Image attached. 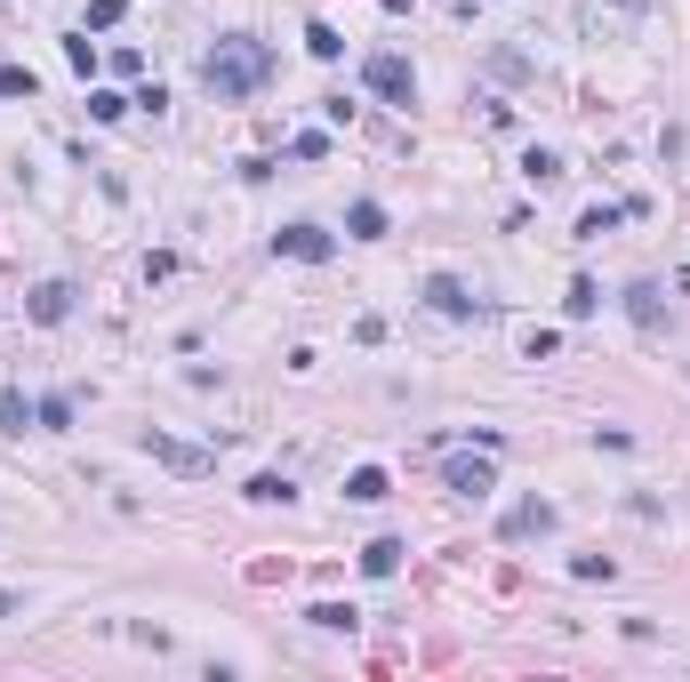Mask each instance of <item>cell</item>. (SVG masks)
I'll use <instances>...</instances> for the list:
<instances>
[{"label": "cell", "mask_w": 690, "mask_h": 682, "mask_svg": "<svg viewBox=\"0 0 690 682\" xmlns=\"http://www.w3.org/2000/svg\"><path fill=\"white\" fill-rule=\"evenodd\" d=\"M137 442H145V458H153V466L186 473V482H201V473L217 466V450H193V442H177V433H137Z\"/></svg>", "instance_id": "obj_4"}, {"label": "cell", "mask_w": 690, "mask_h": 682, "mask_svg": "<svg viewBox=\"0 0 690 682\" xmlns=\"http://www.w3.org/2000/svg\"><path fill=\"white\" fill-rule=\"evenodd\" d=\"M562 305H571V321H586V314L602 305V289H595V281H571V298H562Z\"/></svg>", "instance_id": "obj_22"}, {"label": "cell", "mask_w": 690, "mask_h": 682, "mask_svg": "<svg viewBox=\"0 0 690 682\" xmlns=\"http://www.w3.org/2000/svg\"><path fill=\"white\" fill-rule=\"evenodd\" d=\"M16 610H25V594H16V586H0V627H9Z\"/></svg>", "instance_id": "obj_26"}, {"label": "cell", "mask_w": 690, "mask_h": 682, "mask_svg": "<svg viewBox=\"0 0 690 682\" xmlns=\"http://www.w3.org/2000/svg\"><path fill=\"white\" fill-rule=\"evenodd\" d=\"M73 298H80L73 281H40L33 298H25V321H33V329H56V321L73 314Z\"/></svg>", "instance_id": "obj_8"}, {"label": "cell", "mask_w": 690, "mask_h": 682, "mask_svg": "<svg viewBox=\"0 0 690 682\" xmlns=\"http://www.w3.org/2000/svg\"><path fill=\"white\" fill-rule=\"evenodd\" d=\"M442 482H450L458 498H490V490H498V450H482V458H474V450L442 458Z\"/></svg>", "instance_id": "obj_3"}, {"label": "cell", "mask_w": 690, "mask_h": 682, "mask_svg": "<svg viewBox=\"0 0 690 682\" xmlns=\"http://www.w3.org/2000/svg\"><path fill=\"white\" fill-rule=\"evenodd\" d=\"M401 554H410L401 539H370V546H361V578H394V570H401Z\"/></svg>", "instance_id": "obj_9"}, {"label": "cell", "mask_w": 690, "mask_h": 682, "mask_svg": "<svg viewBox=\"0 0 690 682\" xmlns=\"http://www.w3.org/2000/svg\"><path fill=\"white\" fill-rule=\"evenodd\" d=\"M618 9H626V16H642V9H651V0H618Z\"/></svg>", "instance_id": "obj_27"}, {"label": "cell", "mask_w": 690, "mask_h": 682, "mask_svg": "<svg viewBox=\"0 0 690 682\" xmlns=\"http://www.w3.org/2000/svg\"><path fill=\"white\" fill-rule=\"evenodd\" d=\"M659 298H666L659 281H635V289H626V314H635L642 329H659V321H666V305H659Z\"/></svg>", "instance_id": "obj_10"}, {"label": "cell", "mask_w": 690, "mask_h": 682, "mask_svg": "<svg viewBox=\"0 0 690 682\" xmlns=\"http://www.w3.org/2000/svg\"><path fill=\"white\" fill-rule=\"evenodd\" d=\"M129 16V0H89V33H105V25H120Z\"/></svg>", "instance_id": "obj_23"}, {"label": "cell", "mask_w": 690, "mask_h": 682, "mask_svg": "<svg viewBox=\"0 0 690 682\" xmlns=\"http://www.w3.org/2000/svg\"><path fill=\"white\" fill-rule=\"evenodd\" d=\"M345 225H354V241H385V210H378V201H354Z\"/></svg>", "instance_id": "obj_17"}, {"label": "cell", "mask_w": 690, "mask_h": 682, "mask_svg": "<svg viewBox=\"0 0 690 682\" xmlns=\"http://www.w3.org/2000/svg\"><path fill=\"white\" fill-rule=\"evenodd\" d=\"M522 177H531V185H562V153L531 144V153H522Z\"/></svg>", "instance_id": "obj_16"}, {"label": "cell", "mask_w": 690, "mask_h": 682, "mask_svg": "<svg viewBox=\"0 0 690 682\" xmlns=\"http://www.w3.org/2000/svg\"><path fill=\"white\" fill-rule=\"evenodd\" d=\"M33 426H40V433H65V426H73V394H40V402H33Z\"/></svg>", "instance_id": "obj_13"}, {"label": "cell", "mask_w": 690, "mask_h": 682, "mask_svg": "<svg viewBox=\"0 0 690 682\" xmlns=\"http://www.w3.org/2000/svg\"><path fill=\"white\" fill-rule=\"evenodd\" d=\"M361 89H370V97H385V105H410V97H418V73H410V56L378 49L370 65H361Z\"/></svg>", "instance_id": "obj_2"}, {"label": "cell", "mask_w": 690, "mask_h": 682, "mask_svg": "<svg viewBox=\"0 0 690 682\" xmlns=\"http://www.w3.org/2000/svg\"><path fill=\"white\" fill-rule=\"evenodd\" d=\"M273 257H297V265H330V257H337V241L321 233V225H281V233H273Z\"/></svg>", "instance_id": "obj_6"}, {"label": "cell", "mask_w": 690, "mask_h": 682, "mask_svg": "<svg viewBox=\"0 0 690 682\" xmlns=\"http://www.w3.org/2000/svg\"><path fill=\"white\" fill-rule=\"evenodd\" d=\"M33 426V402H25V386H0V433H25Z\"/></svg>", "instance_id": "obj_15"}, {"label": "cell", "mask_w": 690, "mask_h": 682, "mask_svg": "<svg viewBox=\"0 0 690 682\" xmlns=\"http://www.w3.org/2000/svg\"><path fill=\"white\" fill-rule=\"evenodd\" d=\"M33 89H40V80L25 65H0V97H33Z\"/></svg>", "instance_id": "obj_24"}, {"label": "cell", "mask_w": 690, "mask_h": 682, "mask_svg": "<svg viewBox=\"0 0 690 682\" xmlns=\"http://www.w3.org/2000/svg\"><path fill=\"white\" fill-rule=\"evenodd\" d=\"M266 73H273V49H266V40H250V33H226L209 56H201V89H209L217 105L257 97V89H266Z\"/></svg>", "instance_id": "obj_1"}, {"label": "cell", "mask_w": 690, "mask_h": 682, "mask_svg": "<svg viewBox=\"0 0 690 682\" xmlns=\"http://www.w3.org/2000/svg\"><path fill=\"white\" fill-rule=\"evenodd\" d=\"M120 113H129V97H113V89L89 97V121H120Z\"/></svg>", "instance_id": "obj_25"}, {"label": "cell", "mask_w": 690, "mask_h": 682, "mask_svg": "<svg viewBox=\"0 0 690 682\" xmlns=\"http://www.w3.org/2000/svg\"><path fill=\"white\" fill-rule=\"evenodd\" d=\"M306 49L321 56V65H337V49H345V40H337V25H306Z\"/></svg>", "instance_id": "obj_19"}, {"label": "cell", "mask_w": 690, "mask_h": 682, "mask_svg": "<svg viewBox=\"0 0 690 682\" xmlns=\"http://www.w3.org/2000/svg\"><path fill=\"white\" fill-rule=\"evenodd\" d=\"M306 618H314L321 634H354V627H361V610H354V603H314Z\"/></svg>", "instance_id": "obj_14"}, {"label": "cell", "mask_w": 690, "mask_h": 682, "mask_svg": "<svg viewBox=\"0 0 690 682\" xmlns=\"http://www.w3.org/2000/svg\"><path fill=\"white\" fill-rule=\"evenodd\" d=\"M250 498H257V506H290V498H297V482H290V473H257Z\"/></svg>", "instance_id": "obj_18"}, {"label": "cell", "mask_w": 690, "mask_h": 682, "mask_svg": "<svg viewBox=\"0 0 690 682\" xmlns=\"http://www.w3.org/2000/svg\"><path fill=\"white\" fill-rule=\"evenodd\" d=\"M571 578H586V586H595V578H618V563H611V554H578Z\"/></svg>", "instance_id": "obj_21"}, {"label": "cell", "mask_w": 690, "mask_h": 682, "mask_svg": "<svg viewBox=\"0 0 690 682\" xmlns=\"http://www.w3.org/2000/svg\"><path fill=\"white\" fill-rule=\"evenodd\" d=\"M554 522H562V514H554V498H522V506L498 522V539H506V546H531V539H546Z\"/></svg>", "instance_id": "obj_5"}, {"label": "cell", "mask_w": 690, "mask_h": 682, "mask_svg": "<svg viewBox=\"0 0 690 682\" xmlns=\"http://www.w3.org/2000/svg\"><path fill=\"white\" fill-rule=\"evenodd\" d=\"M618 217H642V201H618V210H586V217H578V241H602Z\"/></svg>", "instance_id": "obj_12"}, {"label": "cell", "mask_w": 690, "mask_h": 682, "mask_svg": "<svg viewBox=\"0 0 690 682\" xmlns=\"http://www.w3.org/2000/svg\"><path fill=\"white\" fill-rule=\"evenodd\" d=\"M425 305H434V314H450V321H474V314H490V305L474 298V289H465L458 274H434L425 281Z\"/></svg>", "instance_id": "obj_7"}, {"label": "cell", "mask_w": 690, "mask_h": 682, "mask_svg": "<svg viewBox=\"0 0 690 682\" xmlns=\"http://www.w3.org/2000/svg\"><path fill=\"white\" fill-rule=\"evenodd\" d=\"M65 56H73V73H97V65H105V56H97V40H89V33H73V40H65Z\"/></svg>", "instance_id": "obj_20"}, {"label": "cell", "mask_w": 690, "mask_h": 682, "mask_svg": "<svg viewBox=\"0 0 690 682\" xmlns=\"http://www.w3.org/2000/svg\"><path fill=\"white\" fill-rule=\"evenodd\" d=\"M345 498H354V506H378V498H394V482H385V466H361L354 482H345Z\"/></svg>", "instance_id": "obj_11"}]
</instances>
